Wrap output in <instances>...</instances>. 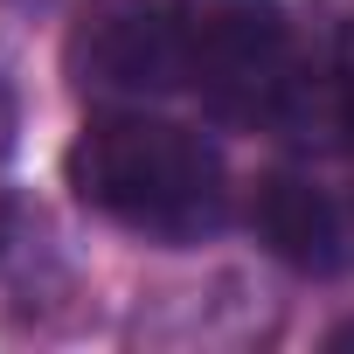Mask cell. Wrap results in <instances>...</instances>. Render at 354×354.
<instances>
[{"mask_svg":"<svg viewBox=\"0 0 354 354\" xmlns=\"http://www.w3.org/2000/svg\"><path fill=\"white\" fill-rule=\"evenodd\" d=\"M63 174L84 209H97L104 223L153 236V243H202L230 216L223 153L174 118L104 111L70 139Z\"/></svg>","mask_w":354,"mask_h":354,"instance_id":"6da1fadb","label":"cell"},{"mask_svg":"<svg viewBox=\"0 0 354 354\" xmlns=\"http://www.w3.org/2000/svg\"><path fill=\"white\" fill-rule=\"evenodd\" d=\"M188 84L209 97L216 118H236V125H292L306 111V77H299L292 35L257 0H230L216 15H195Z\"/></svg>","mask_w":354,"mask_h":354,"instance_id":"7a4b0ae2","label":"cell"},{"mask_svg":"<svg viewBox=\"0 0 354 354\" xmlns=\"http://www.w3.org/2000/svg\"><path fill=\"white\" fill-rule=\"evenodd\" d=\"M195 56V15L181 0H97L84 35L70 42V63L97 91H167L188 84Z\"/></svg>","mask_w":354,"mask_h":354,"instance_id":"3957f363","label":"cell"},{"mask_svg":"<svg viewBox=\"0 0 354 354\" xmlns=\"http://www.w3.org/2000/svg\"><path fill=\"white\" fill-rule=\"evenodd\" d=\"M250 223L257 236L299 264V271H333L347 250V230H340V209L326 202V188H313L306 174H264L257 181V202H250Z\"/></svg>","mask_w":354,"mask_h":354,"instance_id":"277c9868","label":"cell"},{"mask_svg":"<svg viewBox=\"0 0 354 354\" xmlns=\"http://www.w3.org/2000/svg\"><path fill=\"white\" fill-rule=\"evenodd\" d=\"M333 97H340V125L354 132V35H347V56H340V70H333Z\"/></svg>","mask_w":354,"mask_h":354,"instance_id":"5b68a950","label":"cell"},{"mask_svg":"<svg viewBox=\"0 0 354 354\" xmlns=\"http://www.w3.org/2000/svg\"><path fill=\"white\" fill-rule=\"evenodd\" d=\"M8 132H15V84H8V70H0V146H8Z\"/></svg>","mask_w":354,"mask_h":354,"instance_id":"8992f818","label":"cell"},{"mask_svg":"<svg viewBox=\"0 0 354 354\" xmlns=\"http://www.w3.org/2000/svg\"><path fill=\"white\" fill-rule=\"evenodd\" d=\"M0 243H8V195H0Z\"/></svg>","mask_w":354,"mask_h":354,"instance_id":"52a82bcc","label":"cell"},{"mask_svg":"<svg viewBox=\"0 0 354 354\" xmlns=\"http://www.w3.org/2000/svg\"><path fill=\"white\" fill-rule=\"evenodd\" d=\"M28 8H35V0H28Z\"/></svg>","mask_w":354,"mask_h":354,"instance_id":"ba28073f","label":"cell"}]
</instances>
